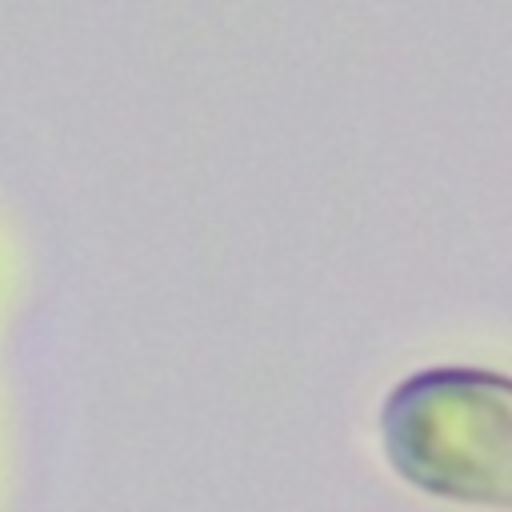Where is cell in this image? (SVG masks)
Wrapping results in <instances>:
<instances>
[{
	"label": "cell",
	"mask_w": 512,
	"mask_h": 512,
	"mask_svg": "<svg viewBox=\"0 0 512 512\" xmlns=\"http://www.w3.org/2000/svg\"><path fill=\"white\" fill-rule=\"evenodd\" d=\"M380 444L408 488L512 512V376L464 364L404 376L380 404Z\"/></svg>",
	"instance_id": "cell-1"
}]
</instances>
